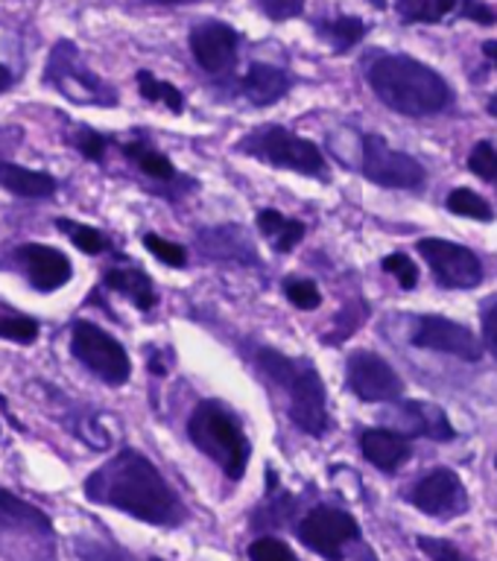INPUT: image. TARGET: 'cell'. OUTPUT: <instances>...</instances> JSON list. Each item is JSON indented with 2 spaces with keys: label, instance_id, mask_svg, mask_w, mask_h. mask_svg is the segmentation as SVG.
I'll return each instance as SVG.
<instances>
[{
  "label": "cell",
  "instance_id": "ab89813d",
  "mask_svg": "<svg viewBox=\"0 0 497 561\" xmlns=\"http://www.w3.org/2000/svg\"><path fill=\"white\" fill-rule=\"evenodd\" d=\"M9 88H12V73H9L7 65H0V94L9 91Z\"/></svg>",
  "mask_w": 497,
  "mask_h": 561
},
{
  "label": "cell",
  "instance_id": "1f68e13d",
  "mask_svg": "<svg viewBox=\"0 0 497 561\" xmlns=\"http://www.w3.org/2000/svg\"><path fill=\"white\" fill-rule=\"evenodd\" d=\"M468 170L483 182H497V149L489 140H481L468 156Z\"/></svg>",
  "mask_w": 497,
  "mask_h": 561
},
{
  "label": "cell",
  "instance_id": "74e56055",
  "mask_svg": "<svg viewBox=\"0 0 497 561\" xmlns=\"http://www.w3.org/2000/svg\"><path fill=\"white\" fill-rule=\"evenodd\" d=\"M481 322H483V340H486V348L497 357V301H492V305L486 307V313L481 316Z\"/></svg>",
  "mask_w": 497,
  "mask_h": 561
},
{
  "label": "cell",
  "instance_id": "44dd1931",
  "mask_svg": "<svg viewBox=\"0 0 497 561\" xmlns=\"http://www.w3.org/2000/svg\"><path fill=\"white\" fill-rule=\"evenodd\" d=\"M103 284L114 293H121L132 301V305L138 307V310H153L158 305V296H156V287H153V280H149L147 272L140 270H132V266H117V270H109L105 272Z\"/></svg>",
  "mask_w": 497,
  "mask_h": 561
},
{
  "label": "cell",
  "instance_id": "5b68a950",
  "mask_svg": "<svg viewBox=\"0 0 497 561\" xmlns=\"http://www.w3.org/2000/svg\"><path fill=\"white\" fill-rule=\"evenodd\" d=\"M237 149L246 152V156L258 158L263 164L281 167V170H293V173L310 175V179H323V182L331 179L323 149L316 147L314 140L302 138V135L284 129V126H263V129L240 138Z\"/></svg>",
  "mask_w": 497,
  "mask_h": 561
},
{
  "label": "cell",
  "instance_id": "ffe728a7",
  "mask_svg": "<svg viewBox=\"0 0 497 561\" xmlns=\"http://www.w3.org/2000/svg\"><path fill=\"white\" fill-rule=\"evenodd\" d=\"M402 410L404 419H407V430H410L413 436L437 438V442H451V438H456L454 424L448 421V415L439 410L437 403L404 401Z\"/></svg>",
  "mask_w": 497,
  "mask_h": 561
},
{
  "label": "cell",
  "instance_id": "ac0fdd59",
  "mask_svg": "<svg viewBox=\"0 0 497 561\" xmlns=\"http://www.w3.org/2000/svg\"><path fill=\"white\" fill-rule=\"evenodd\" d=\"M290 91V73L287 70L275 68V65H263L255 61L249 65L244 77V94L252 105H272L279 103L281 96Z\"/></svg>",
  "mask_w": 497,
  "mask_h": 561
},
{
  "label": "cell",
  "instance_id": "e575fe53",
  "mask_svg": "<svg viewBox=\"0 0 497 561\" xmlns=\"http://www.w3.org/2000/svg\"><path fill=\"white\" fill-rule=\"evenodd\" d=\"M74 147H77L79 152L88 158V161H103L105 147H109V138L94 129H79L77 138H74Z\"/></svg>",
  "mask_w": 497,
  "mask_h": 561
},
{
  "label": "cell",
  "instance_id": "5bb4252c",
  "mask_svg": "<svg viewBox=\"0 0 497 561\" xmlns=\"http://www.w3.org/2000/svg\"><path fill=\"white\" fill-rule=\"evenodd\" d=\"M191 53L196 65H200L205 73H228L235 70L237 65V44H240V35L231 30L223 21H202L191 30Z\"/></svg>",
  "mask_w": 497,
  "mask_h": 561
},
{
  "label": "cell",
  "instance_id": "f546056e",
  "mask_svg": "<svg viewBox=\"0 0 497 561\" xmlns=\"http://www.w3.org/2000/svg\"><path fill=\"white\" fill-rule=\"evenodd\" d=\"M284 296L290 305H296L298 310H316L323 305V293L316 287L314 280L307 278H287L284 280Z\"/></svg>",
  "mask_w": 497,
  "mask_h": 561
},
{
  "label": "cell",
  "instance_id": "f1b7e54d",
  "mask_svg": "<svg viewBox=\"0 0 497 561\" xmlns=\"http://www.w3.org/2000/svg\"><path fill=\"white\" fill-rule=\"evenodd\" d=\"M0 340L30 345V342L38 340V322L30 319V316L0 313Z\"/></svg>",
  "mask_w": 497,
  "mask_h": 561
},
{
  "label": "cell",
  "instance_id": "7c38bea8",
  "mask_svg": "<svg viewBox=\"0 0 497 561\" xmlns=\"http://www.w3.org/2000/svg\"><path fill=\"white\" fill-rule=\"evenodd\" d=\"M360 535L358 520L342 512V508L334 506H319L314 512H307L298 524V538L305 543L307 550L319 552V556H328V559H337L340 550L349 541H354Z\"/></svg>",
  "mask_w": 497,
  "mask_h": 561
},
{
  "label": "cell",
  "instance_id": "b9f144b4",
  "mask_svg": "<svg viewBox=\"0 0 497 561\" xmlns=\"http://www.w3.org/2000/svg\"><path fill=\"white\" fill-rule=\"evenodd\" d=\"M153 3H161V7H188V3H196V0H153Z\"/></svg>",
  "mask_w": 497,
  "mask_h": 561
},
{
  "label": "cell",
  "instance_id": "3957f363",
  "mask_svg": "<svg viewBox=\"0 0 497 561\" xmlns=\"http://www.w3.org/2000/svg\"><path fill=\"white\" fill-rule=\"evenodd\" d=\"M258 366L272 383H279L290 398V421L307 436H325L328 433V394L319 371L307 359H290L279 351H261Z\"/></svg>",
  "mask_w": 497,
  "mask_h": 561
},
{
  "label": "cell",
  "instance_id": "60d3db41",
  "mask_svg": "<svg viewBox=\"0 0 497 561\" xmlns=\"http://www.w3.org/2000/svg\"><path fill=\"white\" fill-rule=\"evenodd\" d=\"M483 56H486V59H489L492 65H495V68H497V42H486V44H483Z\"/></svg>",
  "mask_w": 497,
  "mask_h": 561
},
{
  "label": "cell",
  "instance_id": "d6a6232c",
  "mask_svg": "<svg viewBox=\"0 0 497 561\" xmlns=\"http://www.w3.org/2000/svg\"><path fill=\"white\" fill-rule=\"evenodd\" d=\"M249 556L258 561H296V552L290 550L284 541H279V538H272V535L258 538V541L249 547Z\"/></svg>",
  "mask_w": 497,
  "mask_h": 561
},
{
  "label": "cell",
  "instance_id": "6da1fadb",
  "mask_svg": "<svg viewBox=\"0 0 497 561\" xmlns=\"http://www.w3.org/2000/svg\"><path fill=\"white\" fill-rule=\"evenodd\" d=\"M86 497L97 506L121 508L135 520L153 526H179L184 524L182 500L170 489V482L161 477L156 465L147 456L123 447L103 468H97L82 485Z\"/></svg>",
  "mask_w": 497,
  "mask_h": 561
},
{
  "label": "cell",
  "instance_id": "4316f807",
  "mask_svg": "<svg viewBox=\"0 0 497 561\" xmlns=\"http://www.w3.org/2000/svg\"><path fill=\"white\" fill-rule=\"evenodd\" d=\"M448 210L456 214V217H468V219H481V222H492L495 219V210L481 193L468 191V187H456V191L448 193L445 199Z\"/></svg>",
  "mask_w": 497,
  "mask_h": 561
},
{
  "label": "cell",
  "instance_id": "cb8c5ba5",
  "mask_svg": "<svg viewBox=\"0 0 497 561\" xmlns=\"http://www.w3.org/2000/svg\"><path fill=\"white\" fill-rule=\"evenodd\" d=\"M366 21H360L354 15H342V18H331V21H323V24H316V33L323 35L325 42L331 44L337 53H349L354 44L363 42V35H366Z\"/></svg>",
  "mask_w": 497,
  "mask_h": 561
},
{
  "label": "cell",
  "instance_id": "ba28073f",
  "mask_svg": "<svg viewBox=\"0 0 497 561\" xmlns=\"http://www.w3.org/2000/svg\"><path fill=\"white\" fill-rule=\"evenodd\" d=\"M363 175L377 187L389 191H416L425 184V167L407 152H398L381 135L363 138Z\"/></svg>",
  "mask_w": 497,
  "mask_h": 561
},
{
  "label": "cell",
  "instance_id": "e0dca14e",
  "mask_svg": "<svg viewBox=\"0 0 497 561\" xmlns=\"http://www.w3.org/2000/svg\"><path fill=\"white\" fill-rule=\"evenodd\" d=\"M0 187L12 193V196H21V199H47V196L59 191V182L50 173H42V170L0 161Z\"/></svg>",
  "mask_w": 497,
  "mask_h": 561
},
{
  "label": "cell",
  "instance_id": "4dcf8cb0",
  "mask_svg": "<svg viewBox=\"0 0 497 561\" xmlns=\"http://www.w3.org/2000/svg\"><path fill=\"white\" fill-rule=\"evenodd\" d=\"M144 245H147V252H153L161 263H167V266H173V270H184L188 266V249L179 243H170V240H165V237L158 234H144Z\"/></svg>",
  "mask_w": 497,
  "mask_h": 561
},
{
  "label": "cell",
  "instance_id": "7bdbcfd3",
  "mask_svg": "<svg viewBox=\"0 0 497 561\" xmlns=\"http://www.w3.org/2000/svg\"><path fill=\"white\" fill-rule=\"evenodd\" d=\"M489 108H492V114H497V100H492V105H489Z\"/></svg>",
  "mask_w": 497,
  "mask_h": 561
},
{
  "label": "cell",
  "instance_id": "8fae6325",
  "mask_svg": "<svg viewBox=\"0 0 497 561\" xmlns=\"http://www.w3.org/2000/svg\"><path fill=\"white\" fill-rule=\"evenodd\" d=\"M410 503L421 508L425 515L451 520V517L463 515L465 508H468V491H465L460 473H454L451 468H430L413 485Z\"/></svg>",
  "mask_w": 497,
  "mask_h": 561
},
{
  "label": "cell",
  "instance_id": "277c9868",
  "mask_svg": "<svg viewBox=\"0 0 497 561\" xmlns=\"http://www.w3.org/2000/svg\"><path fill=\"white\" fill-rule=\"evenodd\" d=\"M188 436L202 454L214 459L223 468L228 480H240L249 465V438H246L240 421L235 412L223 407L219 401H202L196 403L191 421H188Z\"/></svg>",
  "mask_w": 497,
  "mask_h": 561
},
{
  "label": "cell",
  "instance_id": "8992f818",
  "mask_svg": "<svg viewBox=\"0 0 497 561\" xmlns=\"http://www.w3.org/2000/svg\"><path fill=\"white\" fill-rule=\"evenodd\" d=\"M44 82L56 88L70 103L117 105V91L82 65L77 44L68 42V38L56 42V47L50 50V59H47V68H44Z\"/></svg>",
  "mask_w": 497,
  "mask_h": 561
},
{
  "label": "cell",
  "instance_id": "836d02e7",
  "mask_svg": "<svg viewBox=\"0 0 497 561\" xmlns=\"http://www.w3.org/2000/svg\"><path fill=\"white\" fill-rule=\"evenodd\" d=\"M384 270L389 272V275H395L404 289H416V284H419V270H416V263H413L407 254H386Z\"/></svg>",
  "mask_w": 497,
  "mask_h": 561
},
{
  "label": "cell",
  "instance_id": "52a82bcc",
  "mask_svg": "<svg viewBox=\"0 0 497 561\" xmlns=\"http://www.w3.org/2000/svg\"><path fill=\"white\" fill-rule=\"evenodd\" d=\"M70 351L103 383L123 386L132 377V359L126 348L114 340L112 333H105L100 324L77 319L70 328Z\"/></svg>",
  "mask_w": 497,
  "mask_h": 561
},
{
  "label": "cell",
  "instance_id": "4fadbf2b",
  "mask_svg": "<svg viewBox=\"0 0 497 561\" xmlns=\"http://www.w3.org/2000/svg\"><path fill=\"white\" fill-rule=\"evenodd\" d=\"M410 340L416 348L451 354V357L468 359V363L483 357V342L477 340V333L454 319H445V316H419Z\"/></svg>",
  "mask_w": 497,
  "mask_h": 561
},
{
  "label": "cell",
  "instance_id": "83f0119b",
  "mask_svg": "<svg viewBox=\"0 0 497 561\" xmlns=\"http://www.w3.org/2000/svg\"><path fill=\"white\" fill-rule=\"evenodd\" d=\"M56 228L70 237V243L77 245L79 252L103 254L109 249V237L91 226H82V222H74V219H56Z\"/></svg>",
  "mask_w": 497,
  "mask_h": 561
},
{
  "label": "cell",
  "instance_id": "9c48e42d",
  "mask_svg": "<svg viewBox=\"0 0 497 561\" xmlns=\"http://www.w3.org/2000/svg\"><path fill=\"white\" fill-rule=\"evenodd\" d=\"M419 254L433 270L439 287L474 289L483 280L481 257L465 245L442 240V237H425V240H419Z\"/></svg>",
  "mask_w": 497,
  "mask_h": 561
},
{
  "label": "cell",
  "instance_id": "484cf974",
  "mask_svg": "<svg viewBox=\"0 0 497 561\" xmlns=\"http://www.w3.org/2000/svg\"><path fill=\"white\" fill-rule=\"evenodd\" d=\"M138 91L147 103L167 105L173 114L184 112L182 91L170 85V82H165V79H156V73H149V70H138Z\"/></svg>",
  "mask_w": 497,
  "mask_h": 561
},
{
  "label": "cell",
  "instance_id": "8d00e7d4",
  "mask_svg": "<svg viewBox=\"0 0 497 561\" xmlns=\"http://www.w3.org/2000/svg\"><path fill=\"white\" fill-rule=\"evenodd\" d=\"M419 547L425 556H430V559H445V561L463 559V552L456 550V547H451L448 541H442V538H425V535H421Z\"/></svg>",
  "mask_w": 497,
  "mask_h": 561
},
{
  "label": "cell",
  "instance_id": "f35d334b",
  "mask_svg": "<svg viewBox=\"0 0 497 561\" xmlns=\"http://www.w3.org/2000/svg\"><path fill=\"white\" fill-rule=\"evenodd\" d=\"M460 15L472 18V21H481V24H495L497 18L492 9H486L477 0H463V7H460Z\"/></svg>",
  "mask_w": 497,
  "mask_h": 561
},
{
  "label": "cell",
  "instance_id": "ee69618b",
  "mask_svg": "<svg viewBox=\"0 0 497 561\" xmlns=\"http://www.w3.org/2000/svg\"><path fill=\"white\" fill-rule=\"evenodd\" d=\"M495 468H497V459H495Z\"/></svg>",
  "mask_w": 497,
  "mask_h": 561
},
{
  "label": "cell",
  "instance_id": "d590c367",
  "mask_svg": "<svg viewBox=\"0 0 497 561\" xmlns=\"http://www.w3.org/2000/svg\"><path fill=\"white\" fill-rule=\"evenodd\" d=\"M261 9L272 21H290L305 12V0H261Z\"/></svg>",
  "mask_w": 497,
  "mask_h": 561
},
{
  "label": "cell",
  "instance_id": "7a4b0ae2",
  "mask_svg": "<svg viewBox=\"0 0 497 561\" xmlns=\"http://www.w3.org/2000/svg\"><path fill=\"white\" fill-rule=\"evenodd\" d=\"M366 79L377 100L407 117H430L454 103L442 73L404 53H381L369 61Z\"/></svg>",
  "mask_w": 497,
  "mask_h": 561
},
{
  "label": "cell",
  "instance_id": "30bf717a",
  "mask_svg": "<svg viewBox=\"0 0 497 561\" xmlns=\"http://www.w3.org/2000/svg\"><path fill=\"white\" fill-rule=\"evenodd\" d=\"M351 392L366 403H393L402 398L404 380L375 351H358L346 363Z\"/></svg>",
  "mask_w": 497,
  "mask_h": 561
},
{
  "label": "cell",
  "instance_id": "7402d4cb",
  "mask_svg": "<svg viewBox=\"0 0 497 561\" xmlns=\"http://www.w3.org/2000/svg\"><path fill=\"white\" fill-rule=\"evenodd\" d=\"M258 228L270 237V243L275 245V252H293V249L302 243V237H305V222L287 219L275 208H263L261 214H258Z\"/></svg>",
  "mask_w": 497,
  "mask_h": 561
},
{
  "label": "cell",
  "instance_id": "d6986e66",
  "mask_svg": "<svg viewBox=\"0 0 497 561\" xmlns=\"http://www.w3.org/2000/svg\"><path fill=\"white\" fill-rule=\"evenodd\" d=\"M0 533H44L50 535L53 526L42 508L30 506L12 491L0 489Z\"/></svg>",
  "mask_w": 497,
  "mask_h": 561
},
{
  "label": "cell",
  "instance_id": "2e32d148",
  "mask_svg": "<svg viewBox=\"0 0 497 561\" xmlns=\"http://www.w3.org/2000/svg\"><path fill=\"white\" fill-rule=\"evenodd\" d=\"M360 450L366 456L369 462L381 468L384 473H395L402 468L407 459H410L413 447L410 438L402 436V433H395V430H363V436H360Z\"/></svg>",
  "mask_w": 497,
  "mask_h": 561
},
{
  "label": "cell",
  "instance_id": "9a60e30c",
  "mask_svg": "<svg viewBox=\"0 0 497 561\" xmlns=\"http://www.w3.org/2000/svg\"><path fill=\"white\" fill-rule=\"evenodd\" d=\"M18 261H21L26 278L38 293H56L74 278L70 257L59 249H53V245L24 243L18 249Z\"/></svg>",
  "mask_w": 497,
  "mask_h": 561
},
{
  "label": "cell",
  "instance_id": "d4e9b609",
  "mask_svg": "<svg viewBox=\"0 0 497 561\" xmlns=\"http://www.w3.org/2000/svg\"><path fill=\"white\" fill-rule=\"evenodd\" d=\"M463 0H395L398 15L407 24H439L451 12H460Z\"/></svg>",
  "mask_w": 497,
  "mask_h": 561
},
{
  "label": "cell",
  "instance_id": "603a6c76",
  "mask_svg": "<svg viewBox=\"0 0 497 561\" xmlns=\"http://www.w3.org/2000/svg\"><path fill=\"white\" fill-rule=\"evenodd\" d=\"M123 156L129 158L132 164L138 167L144 175H149V179H156V182H176L173 161H170L165 152L147 147L144 140H129V144H123Z\"/></svg>",
  "mask_w": 497,
  "mask_h": 561
}]
</instances>
